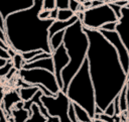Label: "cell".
Here are the masks:
<instances>
[{
	"instance_id": "6da1fadb",
	"label": "cell",
	"mask_w": 129,
	"mask_h": 122,
	"mask_svg": "<svg viewBox=\"0 0 129 122\" xmlns=\"http://www.w3.org/2000/svg\"><path fill=\"white\" fill-rule=\"evenodd\" d=\"M84 27V26H83ZM89 38L87 59L96 95V104L103 111L117 97L127 82L115 47L97 29L84 27Z\"/></svg>"
},
{
	"instance_id": "7a4b0ae2",
	"label": "cell",
	"mask_w": 129,
	"mask_h": 122,
	"mask_svg": "<svg viewBox=\"0 0 129 122\" xmlns=\"http://www.w3.org/2000/svg\"><path fill=\"white\" fill-rule=\"evenodd\" d=\"M43 8L42 0H34L31 7L9 14L5 18L6 41L16 52L41 49L52 53L49 45L48 28L54 21L40 19L38 14Z\"/></svg>"
},
{
	"instance_id": "3957f363",
	"label": "cell",
	"mask_w": 129,
	"mask_h": 122,
	"mask_svg": "<svg viewBox=\"0 0 129 122\" xmlns=\"http://www.w3.org/2000/svg\"><path fill=\"white\" fill-rule=\"evenodd\" d=\"M62 44L64 45L70 58L68 66L61 71V80L63 85L61 92L66 93L71 80L78 73L88 54L89 38L84 30L81 20H77L64 30Z\"/></svg>"
},
{
	"instance_id": "277c9868",
	"label": "cell",
	"mask_w": 129,
	"mask_h": 122,
	"mask_svg": "<svg viewBox=\"0 0 129 122\" xmlns=\"http://www.w3.org/2000/svg\"><path fill=\"white\" fill-rule=\"evenodd\" d=\"M66 94L71 102L83 107L89 113L90 117L94 119L95 109L97 107L96 95L90 76L89 63L87 58L83 63L78 73L71 80Z\"/></svg>"
},
{
	"instance_id": "5b68a950",
	"label": "cell",
	"mask_w": 129,
	"mask_h": 122,
	"mask_svg": "<svg viewBox=\"0 0 129 122\" xmlns=\"http://www.w3.org/2000/svg\"><path fill=\"white\" fill-rule=\"evenodd\" d=\"M111 21H118V18L109 4L104 3L100 6L86 9L84 11L82 24L86 28L99 30L105 23Z\"/></svg>"
},
{
	"instance_id": "8992f818",
	"label": "cell",
	"mask_w": 129,
	"mask_h": 122,
	"mask_svg": "<svg viewBox=\"0 0 129 122\" xmlns=\"http://www.w3.org/2000/svg\"><path fill=\"white\" fill-rule=\"evenodd\" d=\"M19 76L20 79L23 80L25 83L30 84V85H36L40 84L44 86L48 91H50L52 94L56 95L59 91L60 88L57 84L56 78L53 73L44 70V69H21L19 71Z\"/></svg>"
},
{
	"instance_id": "52a82bcc",
	"label": "cell",
	"mask_w": 129,
	"mask_h": 122,
	"mask_svg": "<svg viewBox=\"0 0 129 122\" xmlns=\"http://www.w3.org/2000/svg\"><path fill=\"white\" fill-rule=\"evenodd\" d=\"M41 101L46 108L49 116L57 117L60 122H72L68 114L71 101L66 93L59 91L53 97L42 95Z\"/></svg>"
},
{
	"instance_id": "ba28073f",
	"label": "cell",
	"mask_w": 129,
	"mask_h": 122,
	"mask_svg": "<svg viewBox=\"0 0 129 122\" xmlns=\"http://www.w3.org/2000/svg\"><path fill=\"white\" fill-rule=\"evenodd\" d=\"M99 31L115 47V49L117 50V53L119 55V59L122 64V67H123L124 71L128 74V72H129V52H128L126 46L124 45L123 41L121 40L117 31L116 30L108 31V30H104V29H99Z\"/></svg>"
},
{
	"instance_id": "9c48e42d",
	"label": "cell",
	"mask_w": 129,
	"mask_h": 122,
	"mask_svg": "<svg viewBox=\"0 0 129 122\" xmlns=\"http://www.w3.org/2000/svg\"><path fill=\"white\" fill-rule=\"evenodd\" d=\"M51 57H52V60H53V68H54V76L56 78V81H57V84L60 88V91L62 90V80H61V71L68 66L69 62H70V58H69V55L67 53V50H66V47L63 44L59 45L56 49H54L51 53Z\"/></svg>"
},
{
	"instance_id": "30bf717a",
	"label": "cell",
	"mask_w": 129,
	"mask_h": 122,
	"mask_svg": "<svg viewBox=\"0 0 129 122\" xmlns=\"http://www.w3.org/2000/svg\"><path fill=\"white\" fill-rule=\"evenodd\" d=\"M33 3L34 0H0V12L5 19L13 12L31 7Z\"/></svg>"
},
{
	"instance_id": "8fae6325",
	"label": "cell",
	"mask_w": 129,
	"mask_h": 122,
	"mask_svg": "<svg viewBox=\"0 0 129 122\" xmlns=\"http://www.w3.org/2000/svg\"><path fill=\"white\" fill-rule=\"evenodd\" d=\"M117 33L119 34L121 40L123 41L124 45L126 46L129 52V8L122 7L121 10V17L118 19L116 29Z\"/></svg>"
},
{
	"instance_id": "7c38bea8",
	"label": "cell",
	"mask_w": 129,
	"mask_h": 122,
	"mask_svg": "<svg viewBox=\"0 0 129 122\" xmlns=\"http://www.w3.org/2000/svg\"><path fill=\"white\" fill-rule=\"evenodd\" d=\"M19 101H22L21 98H20L19 92L15 91V90L10 91V92H8L4 95L3 100L1 102V108L5 112L6 115H11V111H12L13 107Z\"/></svg>"
},
{
	"instance_id": "4fadbf2b",
	"label": "cell",
	"mask_w": 129,
	"mask_h": 122,
	"mask_svg": "<svg viewBox=\"0 0 129 122\" xmlns=\"http://www.w3.org/2000/svg\"><path fill=\"white\" fill-rule=\"evenodd\" d=\"M22 69L25 70H29V69H44L47 70L51 73L54 72V68H53V60L52 57H45V58H40L31 63H25L22 67Z\"/></svg>"
},
{
	"instance_id": "5bb4252c",
	"label": "cell",
	"mask_w": 129,
	"mask_h": 122,
	"mask_svg": "<svg viewBox=\"0 0 129 122\" xmlns=\"http://www.w3.org/2000/svg\"><path fill=\"white\" fill-rule=\"evenodd\" d=\"M77 20H79V18H78V16L76 14L72 18H70L69 20H57V19H55L51 23V25L49 26V28H48V35L51 36V35H53L54 33L58 32V31L66 30L69 26H71L72 24H74Z\"/></svg>"
},
{
	"instance_id": "9a60e30c",
	"label": "cell",
	"mask_w": 129,
	"mask_h": 122,
	"mask_svg": "<svg viewBox=\"0 0 129 122\" xmlns=\"http://www.w3.org/2000/svg\"><path fill=\"white\" fill-rule=\"evenodd\" d=\"M30 115L31 113L24 108H13L11 111L13 122H26Z\"/></svg>"
},
{
	"instance_id": "2e32d148",
	"label": "cell",
	"mask_w": 129,
	"mask_h": 122,
	"mask_svg": "<svg viewBox=\"0 0 129 122\" xmlns=\"http://www.w3.org/2000/svg\"><path fill=\"white\" fill-rule=\"evenodd\" d=\"M38 87L35 85H32L30 87H26V88H20L19 89V95L22 101H28L30 100L38 91Z\"/></svg>"
},
{
	"instance_id": "e0dca14e",
	"label": "cell",
	"mask_w": 129,
	"mask_h": 122,
	"mask_svg": "<svg viewBox=\"0 0 129 122\" xmlns=\"http://www.w3.org/2000/svg\"><path fill=\"white\" fill-rule=\"evenodd\" d=\"M46 119L47 118L41 114L37 105L32 104L31 105V115L27 119L26 122H46Z\"/></svg>"
},
{
	"instance_id": "ac0fdd59",
	"label": "cell",
	"mask_w": 129,
	"mask_h": 122,
	"mask_svg": "<svg viewBox=\"0 0 129 122\" xmlns=\"http://www.w3.org/2000/svg\"><path fill=\"white\" fill-rule=\"evenodd\" d=\"M63 36H64V30L58 31V32L54 33L53 35L49 36V45H50L51 51H53L59 45L62 44V42H63Z\"/></svg>"
},
{
	"instance_id": "d6986e66",
	"label": "cell",
	"mask_w": 129,
	"mask_h": 122,
	"mask_svg": "<svg viewBox=\"0 0 129 122\" xmlns=\"http://www.w3.org/2000/svg\"><path fill=\"white\" fill-rule=\"evenodd\" d=\"M74 108H75V113H76V117L78 119L79 122H91L92 118L90 117L89 113L80 105L74 103Z\"/></svg>"
},
{
	"instance_id": "ffe728a7",
	"label": "cell",
	"mask_w": 129,
	"mask_h": 122,
	"mask_svg": "<svg viewBox=\"0 0 129 122\" xmlns=\"http://www.w3.org/2000/svg\"><path fill=\"white\" fill-rule=\"evenodd\" d=\"M119 104H120L121 113H123V112L127 113L128 105H127V88H126V85L124 86V88L121 90V92L119 94Z\"/></svg>"
},
{
	"instance_id": "44dd1931",
	"label": "cell",
	"mask_w": 129,
	"mask_h": 122,
	"mask_svg": "<svg viewBox=\"0 0 129 122\" xmlns=\"http://www.w3.org/2000/svg\"><path fill=\"white\" fill-rule=\"evenodd\" d=\"M11 60H12V65H13V68L16 69L18 72L22 69L23 65L25 64V60L24 58L22 57V54L20 52H16L15 55L13 57H11Z\"/></svg>"
},
{
	"instance_id": "7402d4cb",
	"label": "cell",
	"mask_w": 129,
	"mask_h": 122,
	"mask_svg": "<svg viewBox=\"0 0 129 122\" xmlns=\"http://www.w3.org/2000/svg\"><path fill=\"white\" fill-rule=\"evenodd\" d=\"M75 15V12H73L71 9H58L57 13V20H69Z\"/></svg>"
},
{
	"instance_id": "603a6c76",
	"label": "cell",
	"mask_w": 129,
	"mask_h": 122,
	"mask_svg": "<svg viewBox=\"0 0 129 122\" xmlns=\"http://www.w3.org/2000/svg\"><path fill=\"white\" fill-rule=\"evenodd\" d=\"M12 68H13V65H12V60H11V58H10V59L7 60L6 65H4L3 67L0 68V78L6 77Z\"/></svg>"
},
{
	"instance_id": "cb8c5ba5",
	"label": "cell",
	"mask_w": 129,
	"mask_h": 122,
	"mask_svg": "<svg viewBox=\"0 0 129 122\" xmlns=\"http://www.w3.org/2000/svg\"><path fill=\"white\" fill-rule=\"evenodd\" d=\"M42 51H43V50H41V49H36V50H30V51L22 52L21 54H22V57L24 58V60H25V63H26V62H28L29 59L33 58L35 55H37V54L41 53Z\"/></svg>"
},
{
	"instance_id": "d4e9b609",
	"label": "cell",
	"mask_w": 129,
	"mask_h": 122,
	"mask_svg": "<svg viewBox=\"0 0 129 122\" xmlns=\"http://www.w3.org/2000/svg\"><path fill=\"white\" fill-rule=\"evenodd\" d=\"M94 119H100L104 122H116L115 121V115L114 116H109L107 114H105L104 112L101 114H96L94 116Z\"/></svg>"
},
{
	"instance_id": "484cf974",
	"label": "cell",
	"mask_w": 129,
	"mask_h": 122,
	"mask_svg": "<svg viewBox=\"0 0 129 122\" xmlns=\"http://www.w3.org/2000/svg\"><path fill=\"white\" fill-rule=\"evenodd\" d=\"M68 114H69V118L71 119L72 122H79L78 119H77V117H76V113H75V108H74V103L73 102L70 103Z\"/></svg>"
},
{
	"instance_id": "4316f807",
	"label": "cell",
	"mask_w": 129,
	"mask_h": 122,
	"mask_svg": "<svg viewBox=\"0 0 129 122\" xmlns=\"http://www.w3.org/2000/svg\"><path fill=\"white\" fill-rule=\"evenodd\" d=\"M109 4V6L111 7V9L114 11V13H115V15L117 16V18L119 19L120 17H121V10H122V7L120 6V5H117L115 2H113V3H108Z\"/></svg>"
},
{
	"instance_id": "83f0119b",
	"label": "cell",
	"mask_w": 129,
	"mask_h": 122,
	"mask_svg": "<svg viewBox=\"0 0 129 122\" xmlns=\"http://www.w3.org/2000/svg\"><path fill=\"white\" fill-rule=\"evenodd\" d=\"M70 0H55V7L57 9H69Z\"/></svg>"
},
{
	"instance_id": "f1b7e54d",
	"label": "cell",
	"mask_w": 129,
	"mask_h": 122,
	"mask_svg": "<svg viewBox=\"0 0 129 122\" xmlns=\"http://www.w3.org/2000/svg\"><path fill=\"white\" fill-rule=\"evenodd\" d=\"M117 22L118 21H111V22H107L105 23L100 29H104V30H108V31H113L116 29L117 26Z\"/></svg>"
},
{
	"instance_id": "f546056e",
	"label": "cell",
	"mask_w": 129,
	"mask_h": 122,
	"mask_svg": "<svg viewBox=\"0 0 129 122\" xmlns=\"http://www.w3.org/2000/svg\"><path fill=\"white\" fill-rule=\"evenodd\" d=\"M82 3H80L78 0H70V4H69V9H71L73 12H77L79 10V7Z\"/></svg>"
},
{
	"instance_id": "4dcf8cb0",
	"label": "cell",
	"mask_w": 129,
	"mask_h": 122,
	"mask_svg": "<svg viewBox=\"0 0 129 122\" xmlns=\"http://www.w3.org/2000/svg\"><path fill=\"white\" fill-rule=\"evenodd\" d=\"M43 1V9L51 10L55 7V0H42Z\"/></svg>"
},
{
	"instance_id": "1f68e13d",
	"label": "cell",
	"mask_w": 129,
	"mask_h": 122,
	"mask_svg": "<svg viewBox=\"0 0 129 122\" xmlns=\"http://www.w3.org/2000/svg\"><path fill=\"white\" fill-rule=\"evenodd\" d=\"M104 113L109 115V116H114L115 115V109H114V104H113V101L106 107V109L104 110Z\"/></svg>"
},
{
	"instance_id": "d6a6232c",
	"label": "cell",
	"mask_w": 129,
	"mask_h": 122,
	"mask_svg": "<svg viewBox=\"0 0 129 122\" xmlns=\"http://www.w3.org/2000/svg\"><path fill=\"white\" fill-rule=\"evenodd\" d=\"M113 104H114V109H115V115H120L121 110H120V104H119V95L117 97H115V99L113 100Z\"/></svg>"
},
{
	"instance_id": "836d02e7",
	"label": "cell",
	"mask_w": 129,
	"mask_h": 122,
	"mask_svg": "<svg viewBox=\"0 0 129 122\" xmlns=\"http://www.w3.org/2000/svg\"><path fill=\"white\" fill-rule=\"evenodd\" d=\"M49 15H50V10L48 9H41L39 14H38V17L40 19H48L49 18Z\"/></svg>"
},
{
	"instance_id": "e575fe53",
	"label": "cell",
	"mask_w": 129,
	"mask_h": 122,
	"mask_svg": "<svg viewBox=\"0 0 129 122\" xmlns=\"http://www.w3.org/2000/svg\"><path fill=\"white\" fill-rule=\"evenodd\" d=\"M57 13H58V9H57L56 7H54L53 9H51V10H50V15H49V18H51V19L55 20V19L57 18Z\"/></svg>"
},
{
	"instance_id": "d590c367",
	"label": "cell",
	"mask_w": 129,
	"mask_h": 122,
	"mask_svg": "<svg viewBox=\"0 0 129 122\" xmlns=\"http://www.w3.org/2000/svg\"><path fill=\"white\" fill-rule=\"evenodd\" d=\"M0 122H8L7 119V115L5 114V112L2 110V108L0 107Z\"/></svg>"
},
{
	"instance_id": "8d00e7d4",
	"label": "cell",
	"mask_w": 129,
	"mask_h": 122,
	"mask_svg": "<svg viewBox=\"0 0 129 122\" xmlns=\"http://www.w3.org/2000/svg\"><path fill=\"white\" fill-rule=\"evenodd\" d=\"M0 56H1V57H3V58H5V59H10V58H11V57H10V55L8 54L7 50L2 49L1 47H0Z\"/></svg>"
},
{
	"instance_id": "74e56055",
	"label": "cell",
	"mask_w": 129,
	"mask_h": 122,
	"mask_svg": "<svg viewBox=\"0 0 129 122\" xmlns=\"http://www.w3.org/2000/svg\"><path fill=\"white\" fill-rule=\"evenodd\" d=\"M126 88H127V105H128L127 114H128V117H129V78L127 79V82H126Z\"/></svg>"
},
{
	"instance_id": "f35d334b",
	"label": "cell",
	"mask_w": 129,
	"mask_h": 122,
	"mask_svg": "<svg viewBox=\"0 0 129 122\" xmlns=\"http://www.w3.org/2000/svg\"><path fill=\"white\" fill-rule=\"evenodd\" d=\"M0 47H1L2 49H4V50H8V48H9L10 46H9V44H8L7 42H5V41H3V40L0 39Z\"/></svg>"
},
{
	"instance_id": "ab89813d",
	"label": "cell",
	"mask_w": 129,
	"mask_h": 122,
	"mask_svg": "<svg viewBox=\"0 0 129 122\" xmlns=\"http://www.w3.org/2000/svg\"><path fill=\"white\" fill-rule=\"evenodd\" d=\"M129 1H126V0H118V1H115V3L117 5H120L121 7H125L127 4H128Z\"/></svg>"
},
{
	"instance_id": "60d3db41",
	"label": "cell",
	"mask_w": 129,
	"mask_h": 122,
	"mask_svg": "<svg viewBox=\"0 0 129 122\" xmlns=\"http://www.w3.org/2000/svg\"><path fill=\"white\" fill-rule=\"evenodd\" d=\"M102 4H104V2L101 0H92V7H97Z\"/></svg>"
},
{
	"instance_id": "b9f144b4",
	"label": "cell",
	"mask_w": 129,
	"mask_h": 122,
	"mask_svg": "<svg viewBox=\"0 0 129 122\" xmlns=\"http://www.w3.org/2000/svg\"><path fill=\"white\" fill-rule=\"evenodd\" d=\"M4 95H5V93H4V90H3V88L0 86V103L2 102V100H3V97H4Z\"/></svg>"
},
{
	"instance_id": "7bdbcfd3",
	"label": "cell",
	"mask_w": 129,
	"mask_h": 122,
	"mask_svg": "<svg viewBox=\"0 0 129 122\" xmlns=\"http://www.w3.org/2000/svg\"><path fill=\"white\" fill-rule=\"evenodd\" d=\"M7 60H8V59H5V58H3V57H1V56H0V68H1V67H3L4 65H6Z\"/></svg>"
},
{
	"instance_id": "ee69618b",
	"label": "cell",
	"mask_w": 129,
	"mask_h": 122,
	"mask_svg": "<svg viewBox=\"0 0 129 122\" xmlns=\"http://www.w3.org/2000/svg\"><path fill=\"white\" fill-rule=\"evenodd\" d=\"M96 120V122H104V121H102V120H100V119H95Z\"/></svg>"
},
{
	"instance_id": "f6af8a7d",
	"label": "cell",
	"mask_w": 129,
	"mask_h": 122,
	"mask_svg": "<svg viewBox=\"0 0 129 122\" xmlns=\"http://www.w3.org/2000/svg\"><path fill=\"white\" fill-rule=\"evenodd\" d=\"M78 1H79L80 3H84V2H85V1H87V0H78Z\"/></svg>"
},
{
	"instance_id": "bcb514c9",
	"label": "cell",
	"mask_w": 129,
	"mask_h": 122,
	"mask_svg": "<svg viewBox=\"0 0 129 122\" xmlns=\"http://www.w3.org/2000/svg\"><path fill=\"white\" fill-rule=\"evenodd\" d=\"M126 7H128V8H129V2H128V4L126 5Z\"/></svg>"
},
{
	"instance_id": "7dc6e473",
	"label": "cell",
	"mask_w": 129,
	"mask_h": 122,
	"mask_svg": "<svg viewBox=\"0 0 129 122\" xmlns=\"http://www.w3.org/2000/svg\"><path fill=\"white\" fill-rule=\"evenodd\" d=\"M127 77H128V78H129V72H128V74H127Z\"/></svg>"
},
{
	"instance_id": "c3c4849f",
	"label": "cell",
	"mask_w": 129,
	"mask_h": 122,
	"mask_svg": "<svg viewBox=\"0 0 129 122\" xmlns=\"http://www.w3.org/2000/svg\"><path fill=\"white\" fill-rule=\"evenodd\" d=\"M126 1H129V0H126Z\"/></svg>"
}]
</instances>
